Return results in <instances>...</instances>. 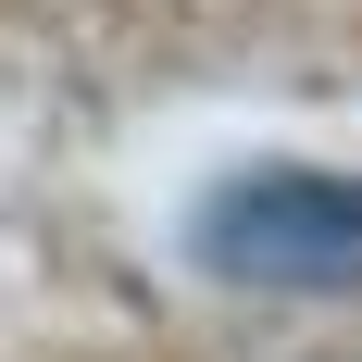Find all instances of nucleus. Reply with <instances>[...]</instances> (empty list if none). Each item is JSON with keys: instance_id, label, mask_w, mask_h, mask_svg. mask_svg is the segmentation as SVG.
Listing matches in <instances>:
<instances>
[{"instance_id": "f257e3e1", "label": "nucleus", "mask_w": 362, "mask_h": 362, "mask_svg": "<svg viewBox=\"0 0 362 362\" xmlns=\"http://www.w3.org/2000/svg\"><path fill=\"white\" fill-rule=\"evenodd\" d=\"M187 250L250 300H362V163H250L187 225Z\"/></svg>"}]
</instances>
